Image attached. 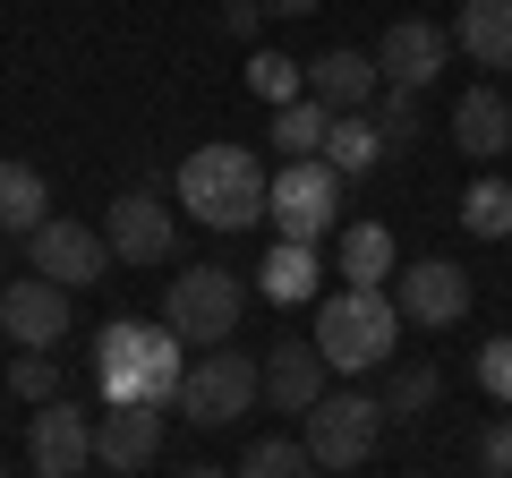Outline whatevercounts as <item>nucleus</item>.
<instances>
[{
  "label": "nucleus",
  "mask_w": 512,
  "mask_h": 478,
  "mask_svg": "<svg viewBox=\"0 0 512 478\" xmlns=\"http://www.w3.org/2000/svg\"><path fill=\"white\" fill-rule=\"evenodd\" d=\"M180 333L171 325H137V316H120V325L94 333V393L103 402H180Z\"/></svg>",
  "instance_id": "obj_1"
},
{
  "label": "nucleus",
  "mask_w": 512,
  "mask_h": 478,
  "mask_svg": "<svg viewBox=\"0 0 512 478\" xmlns=\"http://www.w3.org/2000/svg\"><path fill=\"white\" fill-rule=\"evenodd\" d=\"M265 197H274V180H265V163L248 146H197L180 163V205L205 231H248V222H265Z\"/></svg>",
  "instance_id": "obj_2"
},
{
  "label": "nucleus",
  "mask_w": 512,
  "mask_h": 478,
  "mask_svg": "<svg viewBox=\"0 0 512 478\" xmlns=\"http://www.w3.org/2000/svg\"><path fill=\"white\" fill-rule=\"evenodd\" d=\"M316 350H325L333 376H367L393 359V342H402V308H393V291H333L325 308H316Z\"/></svg>",
  "instance_id": "obj_3"
},
{
  "label": "nucleus",
  "mask_w": 512,
  "mask_h": 478,
  "mask_svg": "<svg viewBox=\"0 0 512 478\" xmlns=\"http://www.w3.org/2000/svg\"><path fill=\"white\" fill-rule=\"evenodd\" d=\"M239 308H248V282L222 274V265H188V274H171V291H163V325L180 333V342H197V350L231 342Z\"/></svg>",
  "instance_id": "obj_4"
},
{
  "label": "nucleus",
  "mask_w": 512,
  "mask_h": 478,
  "mask_svg": "<svg viewBox=\"0 0 512 478\" xmlns=\"http://www.w3.org/2000/svg\"><path fill=\"white\" fill-rule=\"evenodd\" d=\"M256 402H265V368L222 342V350H205V359H188L180 402H171V410H180L188 427H231V419H248Z\"/></svg>",
  "instance_id": "obj_5"
},
{
  "label": "nucleus",
  "mask_w": 512,
  "mask_h": 478,
  "mask_svg": "<svg viewBox=\"0 0 512 478\" xmlns=\"http://www.w3.org/2000/svg\"><path fill=\"white\" fill-rule=\"evenodd\" d=\"M265 222H274L282 239H325L333 222H342V171L325 163V154H299V163L274 171V197H265Z\"/></svg>",
  "instance_id": "obj_6"
},
{
  "label": "nucleus",
  "mask_w": 512,
  "mask_h": 478,
  "mask_svg": "<svg viewBox=\"0 0 512 478\" xmlns=\"http://www.w3.org/2000/svg\"><path fill=\"white\" fill-rule=\"evenodd\" d=\"M384 436V393H325L308 410V453L316 470H359Z\"/></svg>",
  "instance_id": "obj_7"
},
{
  "label": "nucleus",
  "mask_w": 512,
  "mask_h": 478,
  "mask_svg": "<svg viewBox=\"0 0 512 478\" xmlns=\"http://www.w3.org/2000/svg\"><path fill=\"white\" fill-rule=\"evenodd\" d=\"M103 265H111V239L86 231V222H69V214H52L43 231H26V274H52L60 291L103 282Z\"/></svg>",
  "instance_id": "obj_8"
},
{
  "label": "nucleus",
  "mask_w": 512,
  "mask_h": 478,
  "mask_svg": "<svg viewBox=\"0 0 512 478\" xmlns=\"http://www.w3.org/2000/svg\"><path fill=\"white\" fill-rule=\"evenodd\" d=\"M393 308H402V325H461L470 316V274H461L453 257H419L393 274Z\"/></svg>",
  "instance_id": "obj_9"
},
{
  "label": "nucleus",
  "mask_w": 512,
  "mask_h": 478,
  "mask_svg": "<svg viewBox=\"0 0 512 478\" xmlns=\"http://www.w3.org/2000/svg\"><path fill=\"white\" fill-rule=\"evenodd\" d=\"M0 333L26 350H52L69 342V291H60L52 274H18L9 291H0Z\"/></svg>",
  "instance_id": "obj_10"
},
{
  "label": "nucleus",
  "mask_w": 512,
  "mask_h": 478,
  "mask_svg": "<svg viewBox=\"0 0 512 478\" xmlns=\"http://www.w3.org/2000/svg\"><path fill=\"white\" fill-rule=\"evenodd\" d=\"M154 453H163V402H103V419H94V461L103 470H154Z\"/></svg>",
  "instance_id": "obj_11"
},
{
  "label": "nucleus",
  "mask_w": 512,
  "mask_h": 478,
  "mask_svg": "<svg viewBox=\"0 0 512 478\" xmlns=\"http://www.w3.org/2000/svg\"><path fill=\"white\" fill-rule=\"evenodd\" d=\"M444 60H453V35H444V26H427V18H393V26H384V43H376L384 86H410V94L436 86Z\"/></svg>",
  "instance_id": "obj_12"
},
{
  "label": "nucleus",
  "mask_w": 512,
  "mask_h": 478,
  "mask_svg": "<svg viewBox=\"0 0 512 478\" xmlns=\"http://www.w3.org/2000/svg\"><path fill=\"white\" fill-rule=\"evenodd\" d=\"M26 461H35V478H86L94 461V419L69 402H43L35 427H26Z\"/></svg>",
  "instance_id": "obj_13"
},
{
  "label": "nucleus",
  "mask_w": 512,
  "mask_h": 478,
  "mask_svg": "<svg viewBox=\"0 0 512 478\" xmlns=\"http://www.w3.org/2000/svg\"><path fill=\"white\" fill-rule=\"evenodd\" d=\"M103 239H111L120 265H163L171 257V205L154 197V188H128V197H111Z\"/></svg>",
  "instance_id": "obj_14"
},
{
  "label": "nucleus",
  "mask_w": 512,
  "mask_h": 478,
  "mask_svg": "<svg viewBox=\"0 0 512 478\" xmlns=\"http://www.w3.org/2000/svg\"><path fill=\"white\" fill-rule=\"evenodd\" d=\"M308 94L325 111H367L384 94V69H376V52H316L308 60Z\"/></svg>",
  "instance_id": "obj_15"
},
{
  "label": "nucleus",
  "mask_w": 512,
  "mask_h": 478,
  "mask_svg": "<svg viewBox=\"0 0 512 478\" xmlns=\"http://www.w3.org/2000/svg\"><path fill=\"white\" fill-rule=\"evenodd\" d=\"M325 350L316 342H274V359H265V402L274 410H299V419H308L316 402H325Z\"/></svg>",
  "instance_id": "obj_16"
},
{
  "label": "nucleus",
  "mask_w": 512,
  "mask_h": 478,
  "mask_svg": "<svg viewBox=\"0 0 512 478\" xmlns=\"http://www.w3.org/2000/svg\"><path fill=\"white\" fill-rule=\"evenodd\" d=\"M453 146L470 154V163H495V154L512 146V103H504V86H470L453 103Z\"/></svg>",
  "instance_id": "obj_17"
},
{
  "label": "nucleus",
  "mask_w": 512,
  "mask_h": 478,
  "mask_svg": "<svg viewBox=\"0 0 512 478\" xmlns=\"http://www.w3.org/2000/svg\"><path fill=\"white\" fill-rule=\"evenodd\" d=\"M453 43L478 60V69H495V77H504V69H512V0H461Z\"/></svg>",
  "instance_id": "obj_18"
},
{
  "label": "nucleus",
  "mask_w": 512,
  "mask_h": 478,
  "mask_svg": "<svg viewBox=\"0 0 512 478\" xmlns=\"http://www.w3.org/2000/svg\"><path fill=\"white\" fill-rule=\"evenodd\" d=\"M325 163L342 171V180H359V171L393 163V146H384V129H376V111H333V129H325Z\"/></svg>",
  "instance_id": "obj_19"
},
{
  "label": "nucleus",
  "mask_w": 512,
  "mask_h": 478,
  "mask_svg": "<svg viewBox=\"0 0 512 478\" xmlns=\"http://www.w3.org/2000/svg\"><path fill=\"white\" fill-rule=\"evenodd\" d=\"M43 222H52V188H43V171L35 163H0V231L26 239V231H43Z\"/></svg>",
  "instance_id": "obj_20"
},
{
  "label": "nucleus",
  "mask_w": 512,
  "mask_h": 478,
  "mask_svg": "<svg viewBox=\"0 0 512 478\" xmlns=\"http://www.w3.org/2000/svg\"><path fill=\"white\" fill-rule=\"evenodd\" d=\"M393 274H402V265H393V231H384V222H350L342 231V282L350 291H384Z\"/></svg>",
  "instance_id": "obj_21"
},
{
  "label": "nucleus",
  "mask_w": 512,
  "mask_h": 478,
  "mask_svg": "<svg viewBox=\"0 0 512 478\" xmlns=\"http://www.w3.org/2000/svg\"><path fill=\"white\" fill-rule=\"evenodd\" d=\"M256 291L274 299V308H299V299H316V248H308V239H274V257L256 265Z\"/></svg>",
  "instance_id": "obj_22"
},
{
  "label": "nucleus",
  "mask_w": 512,
  "mask_h": 478,
  "mask_svg": "<svg viewBox=\"0 0 512 478\" xmlns=\"http://www.w3.org/2000/svg\"><path fill=\"white\" fill-rule=\"evenodd\" d=\"M325 129H333V111L316 103V94H299V103L274 111V154H282V163H299V154H325Z\"/></svg>",
  "instance_id": "obj_23"
},
{
  "label": "nucleus",
  "mask_w": 512,
  "mask_h": 478,
  "mask_svg": "<svg viewBox=\"0 0 512 478\" xmlns=\"http://www.w3.org/2000/svg\"><path fill=\"white\" fill-rule=\"evenodd\" d=\"M231 478H316V453H308V436H265V444H248V461Z\"/></svg>",
  "instance_id": "obj_24"
},
{
  "label": "nucleus",
  "mask_w": 512,
  "mask_h": 478,
  "mask_svg": "<svg viewBox=\"0 0 512 478\" xmlns=\"http://www.w3.org/2000/svg\"><path fill=\"white\" fill-rule=\"evenodd\" d=\"M461 231H470V239H512V180H470V197H461Z\"/></svg>",
  "instance_id": "obj_25"
},
{
  "label": "nucleus",
  "mask_w": 512,
  "mask_h": 478,
  "mask_svg": "<svg viewBox=\"0 0 512 478\" xmlns=\"http://www.w3.org/2000/svg\"><path fill=\"white\" fill-rule=\"evenodd\" d=\"M367 111H376V129H384V146H393V154L419 146V94H410V86H384Z\"/></svg>",
  "instance_id": "obj_26"
},
{
  "label": "nucleus",
  "mask_w": 512,
  "mask_h": 478,
  "mask_svg": "<svg viewBox=\"0 0 512 478\" xmlns=\"http://www.w3.org/2000/svg\"><path fill=\"white\" fill-rule=\"evenodd\" d=\"M436 393H444L436 368H393V385H384V419H427Z\"/></svg>",
  "instance_id": "obj_27"
},
{
  "label": "nucleus",
  "mask_w": 512,
  "mask_h": 478,
  "mask_svg": "<svg viewBox=\"0 0 512 478\" xmlns=\"http://www.w3.org/2000/svg\"><path fill=\"white\" fill-rule=\"evenodd\" d=\"M248 86L282 111V103H299V94H308V69H299V60H282V52H256V60H248Z\"/></svg>",
  "instance_id": "obj_28"
},
{
  "label": "nucleus",
  "mask_w": 512,
  "mask_h": 478,
  "mask_svg": "<svg viewBox=\"0 0 512 478\" xmlns=\"http://www.w3.org/2000/svg\"><path fill=\"white\" fill-rule=\"evenodd\" d=\"M9 385H18V402H60V359L52 350H18Z\"/></svg>",
  "instance_id": "obj_29"
},
{
  "label": "nucleus",
  "mask_w": 512,
  "mask_h": 478,
  "mask_svg": "<svg viewBox=\"0 0 512 478\" xmlns=\"http://www.w3.org/2000/svg\"><path fill=\"white\" fill-rule=\"evenodd\" d=\"M478 385H487L495 402L512 410V333H495V342H478Z\"/></svg>",
  "instance_id": "obj_30"
},
{
  "label": "nucleus",
  "mask_w": 512,
  "mask_h": 478,
  "mask_svg": "<svg viewBox=\"0 0 512 478\" xmlns=\"http://www.w3.org/2000/svg\"><path fill=\"white\" fill-rule=\"evenodd\" d=\"M222 35L256 43V35H265V0H222Z\"/></svg>",
  "instance_id": "obj_31"
},
{
  "label": "nucleus",
  "mask_w": 512,
  "mask_h": 478,
  "mask_svg": "<svg viewBox=\"0 0 512 478\" xmlns=\"http://www.w3.org/2000/svg\"><path fill=\"white\" fill-rule=\"evenodd\" d=\"M478 461H487V470H512V419H495L487 436H478Z\"/></svg>",
  "instance_id": "obj_32"
},
{
  "label": "nucleus",
  "mask_w": 512,
  "mask_h": 478,
  "mask_svg": "<svg viewBox=\"0 0 512 478\" xmlns=\"http://www.w3.org/2000/svg\"><path fill=\"white\" fill-rule=\"evenodd\" d=\"M308 9H325V0H265V18H308Z\"/></svg>",
  "instance_id": "obj_33"
},
{
  "label": "nucleus",
  "mask_w": 512,
  "mask_h": 478,
  "mask_svg": "<svg viewBox=\"0 0 512 478\" xmlns=\"http://www.w3.org/2000/svg\"><path fill=\"white\" fill-rule=\"evenodd\" d=\"M180 478H222V470H214V461H188V470H180Z\"/></svg>",
  "instance_id": "obj_34"
},
{
  "label": "nucleus",
  "mask_w": 512,
  "mask_h": 478,
  "mask_svg": "<svg viewBox=\"0 0 512 478\" xmlns=\"http://www.w3.org/2000/svg\"><path fill=\"white\" fill-rule=\"evenodd\" d=\"M487 478H512V470H487Z\"/></svg>",
  "instance_id": "obj_35"
},
{
  "label": "nucleus",
  "mask_w": 512,
  "mask_h": 478,
  "mask_svg": "<svg viewBox=\"0 0 512 478\" xmlns=\"http://www.w3.org/2000/svg\"><path fill=\"white\" fill-rule=\"evenodd\" d=\"M0 478H9V470H0Z\"/></svg>",
  "instance_id": "obj_36"
}]
</instances>
